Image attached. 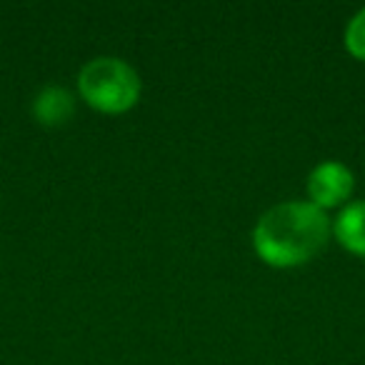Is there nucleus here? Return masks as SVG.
<instances>
[{
    "instance_id": "nucleus-1",
    "label": "nucleus",
    "mask_w": 365,
    "mask_h": 365,
    "mask_svg": "<svg viewBox=\"0 0 365 365\" xmlns=\"http://www.w3.org/2000/svg\"><path fill=\"white\" fill-rule=\"evenodd\" d=\"M333 230L325 210L310 200H288L268 208L253 228L255 255L270 268H298L313 260Z\"/></svg>"
},
{
    "instance_id": "nucleus-2",
    "label": "nucleus",
    "mask_w": 365,
    "mask_h": 365,
    "mask_svg": "<svg viewBox=\"0 0 365 365\" xmlns=\"http://www.w3.org/2000/svg\"><path fill=\"white\" fill-rule=\"evenodd\" d=\"M78 91L83 101L98 113L118 115L135 108L140 101V76L130 63L113 56L88 61L78 73Z\"/></svg>"
},
{
    "instance_id": "nucleus-3",
    "label": "nucleus",
    "mask_w": 365,
    "mask_h": 365,
    "mask_svg": "<svg viewBox=\"0 0 365 365\" xmlns=\"http://www.w3.org/2000/svg\"><path fill=\"white\" fill-rule=\"evenodd\" d=\"M355 178L348 165L338 160H323L310 170L308 175V198L315 208L328 210L338 205H348V198L353 195Z\"/></svg>"
},
{
    "instance_id": "nucleus-4",
    "label": "nucleus",
    "mask_w": 365,
    "mask_h": 365,
    "mask_svg": "<svg viewBox=\"0 0 365 365\" xmlns=\"http://www.w3.org/2000/svg\"><path fill=\"white\" fill-rule=\"evenodd\" d=\"M76 115V98L68 88L48 86L33 98V118L46 128H61Z\"/></svg>"
},
{
    "instance_id": "nucleus-5",
    "label": "nucleus",
    "mask_w": 365,
    "mask_h": 365,
    "mask_svg": "<svg viewBox=\"0 0 365 365\" xmlns=\"http://www.w3.org/2000/svg\"><path fill=\"white\" fill-rule=\"evenodd\" d=\"M333 235L348 253L365 258V200L343 205L333 220Z\"/></svg>"
},
{
    "instance_id": "nucleus-6",
    "label": "nucleus",
    "mask_w": 365,
    "mask_h": 365,
    "mask_svg": "<svg viewBox=\"0 0 365 365\" xmlns=\"http://www.w3.org/2000/svg\"><path fill=\"white\" fill-rule=\"evenodd\" d=\"M345 48L353 58L365 61V8H360L345 28Z\"/></svg>"
}]
</instances>
